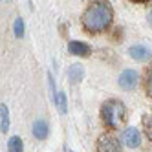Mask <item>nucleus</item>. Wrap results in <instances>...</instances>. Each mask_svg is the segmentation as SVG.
Instances as JSON below:
<instances>
[{
	"label": "nucleus",
	"mask_w": 152,
	"mask_h": 152,
	"mask_svg": "<svg viewBox=\"0 0 152 152\" xmlns=\"http://www.w3.org/2000/svg\"><path fill=\"white\" fill-rule=\"evenodd\" d=\"M90 46L86 44V42H81V40H72L68 44V51L72 53V55H79V57H86L90 55Z\"/></svg>",
	"instance_id": "obj_6"
},
{
	"label": "nucleus",
	"mask_w": 152,
	"mask_h": 152,
	"mask_svg": "<svg viewBox=\"0 0 152 152\" xmlns=\"http://www.w3.org/2000/svg\"><path fill=\"white\" fill-rule=\"evenodd\" d=\"M55 99H57L59 112H61V114H66V112H68V101H66V94H64V92H57V94H55Z\"/></svg>",
	"instance_id": "obj_13"
},
{
	"label": "nucleus",
	"mask_w": 152,
	"mask_h": 152,
	"mask_svg": "<svg viewBox=\"0 0 152 152\" xmlns=\"http://www.w3.org/2000/svg\"><path fill=\"white\" fill-rule=\"evenodd\" d=\"M114 20V9L110 6V2L106 0H99V2H94L84 9V13L81 17V24L83 29L86 33H103L110 28Z\"/></svg>",
	"instance_id": "obj_1"
},
{
	"label": "nucleus",
	"mask_w": 152,
	"mask_h": 152,
	"mask_svg": "<svg viewBox=\"0 0 152 152\" xmlns=\"http://www.w3.org/2000/svg\"><path fill=\"white\" fill-rule=\"evenodd\" d=\"M143 130H145L147 139L152 143V110H150L148 114L143 115Z\"/></svg>",
	"instance_id": "obj_11"
},
{
	"label": "nucleus",
	"mask_w": 152,
	"mask_h": 152,
	"mask_svg": "<svg viewBox=\"0 0 152 152\" xmlns=\"http://www.w3.org/2000/svg\"><path fill=\"white\" fill-rule=\"evenodd\" d=\"M145 92H147V95L152 99V64L147 68V72H145Z\"/></svg>",
	"instance_id": "obj_14"
},
{
	"label": "nucleus",
	"mask_w": 152,
	"mask_h": 152,
	"mask_svg": "<svg viewBox=\"0 0 152 152\" xmlns=\"http://www.w3.org/2000/svg\"><path fill=\"white\" fill-rule=\"evenodd\" d=\"M13 29H15V35L17 37H24V20L22 18H17L15 24H13Z\"/></svg>",
	"instance_id": "obj_15"
},
{
	"label": "nucleus",
	"mask_w": 152,
	"mask_h": 152,
	"mask_svg": "<svg viewBox=\"0 0 152 152\" xmlns=\"http://www.w3.org/2000/svg\"><path fill=\"white\" fill-rule=\"evenodd\" d=\"M137 84V73L134 70H125L119 75V86L123 90H134Z\"/></svg>",
	"instance_id": "obj_5"
},
{
	"label": "nucleus",
	"mask_w": 152,
	"mask_h": 152,
	"mask_svg": "<svg viewBox=\"0 0 152 152\" xmlns=\"http://www.w3.org/2000/svg\"><path fill=\"white\" fill-rule=\"evenodd\" d=\"M84 77V68H83V64H72L70 70H68V79L72 84H77L81 83Z\"/></svg>",
	"instance_id": "obj_7"
},
{
	"label": "nucleus",
	"mask_w": 152,
	"mask_h": 152,
	"mask_svg": "<svg viewBox=\"0 0 152 152\" xmlns=\"http://www.w3.org/2000/svg\"><path fill=\"white\" fill-rule=\"evenodd\" d=\"M68 152H72V150H68Z\"/></svg>",
	"instance_id": "obj_18"
},
{
	"label": "nucleus",
	"mask_w": 152,
	"mask_h": 152,
	"mask_svg": "<svg viewBox=\"0 0 152 152\" xmlns=\"http://www.w3.org/2000/svg\"><path fill=\"white\" fill-rule=\"evenodd\" d=\"M7 150H9V152H24V143H22V139H20L18 136H13L11 139H9V143H7Z\"/></svg>",
	"instance_id": "obj_12"
},
{
	"label": "nucleus",
	"mask_w": 152,
	"mask_h": 152,
	"mask_svg": "<svg viewBox=\"0 0 152 152\" xmlns=\"http://www.w3.org/2000/svg\"><path fill=\"white\" fill-rule=\"evenodd\" d=\"M97 152H121V143L119 139L112 134H103L97 139V145H95Z\"/></svg>",
	"instance_id": "obj_3"
},
{
	"label": "nucleus",
	"mask_w": 152,
	"mask_h": 152,
	"mask_svg": "<svg viewBox=\"0 0 152 152\" xmlns=\"http://www.w3.org/2000/svg\"><path fill=\"white\" fill-rule=\"evenodd\" d=\"M148 24H150V26H152V11H150V13H148Z\"/></svg>",
	"instance_id": "obj_17"
},
{
	"label": "nucleus",
	"mask_w": 152,
	"mask_h": 152,
	"mask_svg": "<svg viewBox=\"0 0 152 152\" xmlns=\"http://www.w3.org/2000/svg\"><path fill=\"white\" fill-rule=\"evenodd\" d=\"M101 119L108 128H119L126 121V108L119 99H108L101 104Z\"/></svg>",
	"instance_id": "obj_2"
},
{
	"label": "nucleus",
	"mask_w": 152,
	"mask_h": 152,
	"mask_svg": "<svg viewBox=\"0 0 152 152\" xmlns=\"http://www.w3.org/2000/svg\"><path fill=\"white\" fill-rule=\"evenodd\" d=\"M128 53L136 61H148L150 59V50H147L145 46H132L128 50Z\"/></svg>",
	"instance_id": "obj_8"
},
{
	"label": "nucleus",
	"mask_w": 152,
	"mask_h": 152,
	"mask_svg": "<svg viewBox=\"0 0 152 152\" xmlns=\"http://www.w3.org/2000/svg\"><path fill=\"white\" fill-rule=\"evenodd\" d=\"M121 139H123V143L130 148H137L141 145V136H139V130L134 128V126H130L126 128L125 132L121 134Z\"/></svg>",
	"instance_id": "obj_4"
},
{
	"label": "nucleus",
	"mask_w": 152,
	"mask_h": 152,
	"mask_svg": "<svg viewBox=\"0 0 152 152\" xmlns=\"http://www.w3.org/2000/svg\"><path fill=\"white\" fill-rule=\"evenodd\" d=\"M48 132H50V128H48V123L46 121L39 119V121L33 123V136L37 139H46L48 137Z\"/></svg>",
	"instance_id": "obj_9"
},
{
	"label": "nucleus",
	"mask_w": 152,
	"mask_h": 152,
	"mask_svg": "<svg viewBox=\"0 0 152 152\" xmlns=\"http://www.w3.org/2000/svg\"><path fill=\"white\" fill-rule=\"evenodd\" d=\"M0 128H2V134L4 132H7L9 130V110H7V106L6 104H2L0 106Z\"/></svg>",
	"instance_id": "obj_10"
},
{
	"label": "nucleus",
	"mask_w": 152,
	"mask_h": 152,
	"mask_svg": "<svg viewBox=\"0 0 152 152\" xmlns=\"http://www.w3.org/2000/svg\"><path fill=\"white\" fill-rule=\"evenodd\" d=\"M130 2H134V4H145V2H150V0H130Z\"/></svg>",
	"instance_id": "obj_16"
}]
</instances>
